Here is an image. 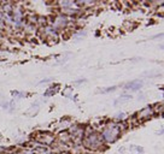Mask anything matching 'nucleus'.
<instances>
[{
	"label": "nucleus",
	"mask_w": 164,
	"mask_h": 154,
	"mask_svg": "<svg viewBox=\"0 0 164 154\" xmlns=\"http://www.w3.org/2000/svg\"><path fill=\"white\" fill-rule=\"evenodd\" d=\"M39 108H40V106L38 105V102H36V104H33V105L30 106V108H29L28 111H27V116H29V117H33L34 115H36V113H38Z\"/></svg>",
	"instance_id": "obj_8"
},
{
	"label": "nucleus",
	"mask_w": 164,
	"mask_h": 154,
	"mask_svg": "<svg viewBox=\"0 0 164 154\" xmlns=\"http://www.w3.org/2000/svg\"><path fill=\"white\" fill-rule=\"evenodd\" d=\"M86 35H87V31H86V30H80L77 34L74 35V37L76 39V37H81V36H86Z\"/></svg>",
	"instance_id": "obj_14"
},
{
	"label": "nucleus",
	"mask_w": 164,
	"mask_h": 154,
	"mask_svg": "<svg viewBox=\"0 0 164 154\" xmlns=\"http://www.w3.org/2000/svg\"><path fill=\"white\" fill-rule=\"evenodd\" d=\"M138 118L140 120H145L149 119L151 116H153V107L152 106H145L144 108H141L140 111L138 112Z\"/></svg>",
	"instance_id": "obj_5"
},
{
	"label": "nucleus",
	"mask_w": 164,
	"mask_h": 154,
	"mask_svg": "<svg viewBox=\"0 0 164 154\" xmlns=\"http://www.w3.org/2000/svg\"><path fill=\"white\" fill-rule=\"evenodd\" d=\"M53 81V78L52 77H50V78H43V80H41L40 82H39V84H43V83H49V82H52Z\"/></svg>",
	"instance_id": "obj_17"
},
{
	"label": "nucleus",
	"mask_w": 164,
	"mask_h": 154,
	"mask_svg": "<svg viewBox=\"0 0 164 154\" xmlns=\"http://www.w3.org/2000/svg\"><path fill=\"white\" fill-rule=\"evenodd\" d=\"M70 92H71V88H69V89H66V91H65V94H66V96H69V93H70Z\"/></svg>",
	"instance_id": "obj_19"
},
{
	"label": "nucleus",
	"mask_w": 164,
	"mask_h": 154,
	"mask_svg": "<svg viewBox=\"0 0 164 154\" xmlns=\"http://www.w3.org/2000/svg\"><path fill=\"white\" fill-rule=\"evenodd\" d=\"M16 154H36V153L32 149H24V150H21L18 153H16Z\"/></svg>",
	"instance_id": "obj_13"
},
{
	"label": "nucleus",
	"mask_w": 164,
	"mask_h": 154,
	"mask_svg": "<svg viewBox=\"0 0 164 154\" xmlns=\"http://www.w3.org/2000/svg\"><path fill=\"white\" fill-rule=\"evenodd\" d=\"M143 81L141 80H134L132 82H128L124 85V91H129V92H138L143 88Z\"/></svg>",
	"instance_id": "obj_6"
},
{
	"label": "nucleus",
	"mask_w": 164,
	"mask_h": 154,
	"mask_svg": "<svg viewBox=\"0 0 164 154\" xmlns=\"http://www.w3.org/2000/svg\"><path fill=\"white\" fill-rule=\"evenodd\" d=\"M43 34L46 36H50V37H54L57 39L58 37V31L52 27V26H47V27H45L43 28Z\"/></svg>",
	"instance_id": "obj_7"
},
{
	"label": "nucleus",
	"mask_w": 164,
	"mask_h": 154,
	"mask_svg": "<svg viewBox=\"0 0 164 154\" xmlns=\"http://www.w3.org/2000/svg\"><path fill=\"white\" fill-rule=\"evenodd\" d=\"M59 6L62 9H70V7H77L76 3L75 1H65V0H63V1L59 3ZM60 9V10H62Z\"/></svg>",
	"instance_id": "obj_9"
},
{
	"label": "nucleus",
	"mask_w": 164,
	"mask_h": 154,
	"mask_svg": "<svg viewBox=\"0 0 164 154\" xmlns=\"http://www.w3.org/2000/svg\"><path fill=\"white\" fill-rule=\"evenodd\" d=\"M36 142L45 146H50L54 142V136L52 134H39V136H36Z\"/></svg>",
	"instance_id": "obj_4"
},
{
	"label": "nucleus",
	"mask_w": 164,
	"mask_h": 154,
	"mask_svg": "<svg viewBox=\"0 0 164 154\" xmlns=\"http://www.w3.org/2000/svg\"><path fill=\"white\" fill-rule=\"evenodd\" d=\"M116 118L123 120V119H127V115H126V113H117V117H116Z\"/></svg>",
	"instance_id": "obj_16"
},
{
	"label": "nucleus",
	"mask_w": 164,
	"mask_h": 154,
	"mask_svg": "<svg viewBox=\"0 0 164 154\" xmlns=\"http://www.w3.org/2000/svg\"><path fill=\"white\" fill-rule=\"evenodd\" d=\"M130 149H132V150H133V149L138 150L139 154H140V153H141V154L144 153V148H143V147H140V146H130Z\"/></svg>",
	"instance_id": "obj_12"
},
{
	"label": "nucleus",
	"mask_w": 164,
	"mask_h": 154,
	"mask_svg": "<svg viewBox=\"0 0 164 154\" xmlns=\"http://www.w3.org/2000/svg\"><path fill=\"white\" fill-rule=\"evenodd\" d=\"M121 133H122V126H121V123H116V122H111L109 124H106L101 131V139L104 142H107V143H112L115 141L118 140V137L121 136Z\"/></svg>",
	"instance_id": "obj_1"
},
{
	"label": "nucleus",
	"mask_w": 164,
	"mask_h": 154,
	"mask_svg": "<svg viewBox=\"0 0 164 154\" xmlns=\"http://www.w3.org/2000/svg\"><path fill=\"white\" fill-rule=\"evenodd\" d=\"M69 23V17L65 16V15H57L54 17V20L52 22V27L58 31V30H62L64 28H66Z\"/></svg>",
	"instance_id": "obj_3"
},
{
	"label": "nucleus",
	"mask_w": 164,
	"mask_h": 154,
	"mask_svg": "<svg viewBox=\"0 0 164 154\" xmlns=\"http://www.w3.org/2000/svg\"><path fill=\"white\" fill-rule=\"evenodd\" d=\"M85 82H86V80L82 78V80H77V81H75L74 84H81V83H85Z\"/></svg>",
	"instance_id": "obj_18"
},
{
	"label": "nucleus",
	"mask_w": 164,
	"mask_h": 154,
	"mask_svg": "<svg viewBox=\"0 0 164 154\" xmlns=\"http://www.w3.org/2000/svg\"><path fill=\"white\" fill-rule=\"evenodd\" d=\"M56 91H57V89H53V88H49V89L45 92L43 96H50V94H54V93H56Z\"/></svg>",
	"instance_id": "obj_11"
},
{
	"label": "nucleus",
	"mask_w": 164,
	"mask_h": 154,
	"mask_svg": "<svg viewBox=\"0 0 164 154\" xmlns=\"http://www.w3.org/2000/svg\"><path fill=\"white\" fill-rule=\"evenodd\" d=\"M104 141L100 136L99 133H94V131H90V133H85V136H83V146L88 149H92V150H96V149H99L101 146H103Z\"/></svg>",
	"instance_id": "obj_2"
},
{
	"label": "nucleus",
	"mask_w": 164,
	"mask_h": 154,
	"mask_svg": "<svg viewBox=\"0 0 164 154\" xmlns=\"http://www.w3.org/2000/svg\"><path fill=\"white\" fill-rule=\"evenodd\" d=\"M116 89H117V87L113 85V87H110V88H106V89L101 91V93H110V92H113V91H116Z\"/></svg>",
	"instance_id": "obj_15"
},
{
	"label": "nucleus",
	"mask_w": 164,
	"mask_h": 154,
	"mask_svg": "<svg viewBox=\"0 0 164 154\" xmlns=\"http://www.w3.org/2000/svg\"><path fill=\"white\" fill-rule=\"evenodd\" d=\"M132 100V95H122V96H120V98H117L116 100H115V105H118V104H123V102H128V101H130Z\"/></svg>",
	"instance_id": "obj_10"
}]
</instances>
